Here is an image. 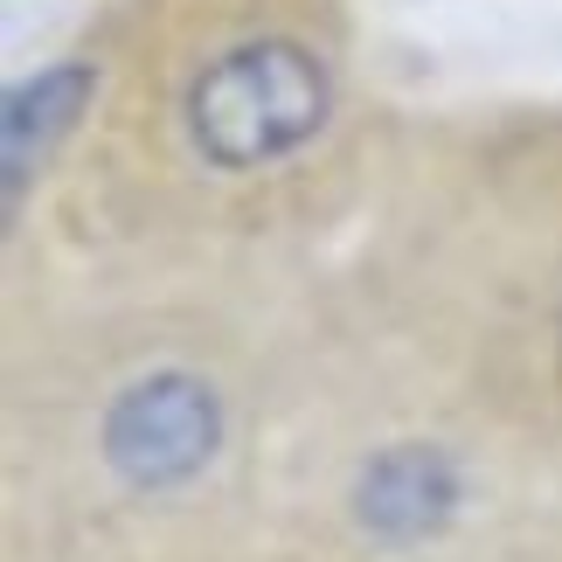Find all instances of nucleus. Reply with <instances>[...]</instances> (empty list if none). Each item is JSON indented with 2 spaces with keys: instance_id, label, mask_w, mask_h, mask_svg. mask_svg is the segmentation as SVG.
<instances>
[{
  "instance_id": "f257e3e1",
  "label": "nucleus",
  "mask_w": 562,
  "mask_h": 562,
  "mask_svg": "<svg viewBox=\"0 0 562 562\" xmlns=\"http://www.w3.org/2000/svg\"><path fill=\"white\" fill-rule=\"evenodd\" d=\"M327 104H334L327 63L285 35H265V42H236L229 56H215L194 77L188 133L202 146V160L244 175V167H271L299 154L327 125Z\"/></svg>"
},
{
  "instance_id": "f03ea898",
  "label": "nucleus",
  "mask_w": 562,
  "mask_h": 562,
  "mask_svg": "<svg viewBox=\"0 0 562 562\" xmlns=\"http://www.w3.org/2000/svg\"><path fill=\"white\" fill-rule=\"evenodd\" d=\"M223 445V403L181 369L146 375L104 409V465L125 486H181Z\"/></svg>"
},
{
  "instance_id": "7ed1b4c3",
  "label": "nucleus",
  "mask_w": 562,
  "mask_h": 562,
  "mask_svg": "<svg viewBox=\"0 0 562 562\" xmlns=\"http://www.w3.org/2000/svg\"><path fill=\"white\" fill-rule=\"evenodd\" d=\"M91 104V63H56L29 83L8 91V119H0V146H8V194L29 188L42 154L77 125V112Z\"/></svg>"
},
{
  "instance_id": "20e7f679",
  "label": "nucleus",
  "mask_w": 562,
  "mask_h": 562,
  "mask_svg": "<svg viewBox=\"0 0 562 562\" xmlns=\"http://www.w3.org/2000/svg\"><path fill=\"white\" fill-rule=\"evenodd\" d=\"M361 507H369V521H382L389 535H424V528L445 521L451 480L424 459V451H396V459L375 465V480H369V493H361Z\"/></svg>"
}]
</instances>
